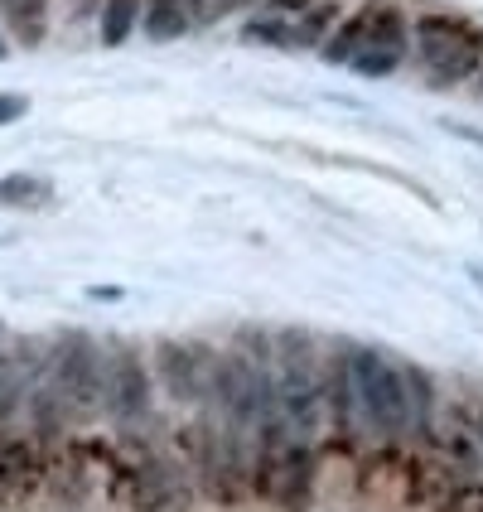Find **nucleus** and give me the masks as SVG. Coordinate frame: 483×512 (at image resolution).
I'll return each mask as SVG.
<instances>
[{"mask_svg": "<svg viewBox=\"0 0 483 512\" xmlns=\"http://www.w3.org/2000/svg\"><path fill=\"white\" fill-rule=\"evenodd\" d=\"M271 372H276V401L281 421L295 440L324 435V358L314 353V339L300 329H285L271 339Z\"/></svg>", "mask_w": 483, "mask_h": 512, "instance_id": "f257e3e1", "label": "nucleus"}, {"mask_svg": "<svg viewBox=\"0 0 483 512\" xmlns=\"http://www.w3.org/2000/svg\"><path fill=\"white\" fill-rule=\"evenodd\" d=\"M44 382L63 401L68 421L102 416L107 411V353H102V343L83 334V329L58 334L44 348Z\"/></svg>", "mask_w": 483, "mask_h": 512, "instance_id": "f03ea898", "label": "nucleus"}, {"mask_svg": "<svg viewBox=\"0 0 483 512\" xmlns=\"http://www.w3.org/2000/svg\"><path fill=\"white\" fill-rule=\"evenodd\" d=\"M411 49L421 63V78L435 92H450L479 78L483 68V29L445 15V10H430L421 20H411Z\"/></svg>", "mask_w": 483, "mask_h": 512, "instance_id": "7ed1b4c3", "label": "nucleus"}, {"mask_svg": "<svg viewBox=\"0 0 483 512\" xmlns=\"http://www.w3.org/2000/svg\"><path fill=\"white\" fill-rule=\"evenodd\" d=\"M194 493V474L170 455V450H136L116 459L107 474V498L126 512H184Z\"/></svg>", "mask_w": 483, "mask_h": 512, "instance_id": "20e7f679", "label": "nucleus"}, {"mask_svg": "<svg viewBox=\"0 0 483 512\" xmlns=\"http://www.w3.org/2000/svg\"><path fill=\"white\" fill-rule=\"evenodd\" d=\"M348 372H353V392H358L363 426L377 440H401L406 435V382H401V363L387 358L382 348L348 343Z\"/></svg>", "mask_w": 483, "mask_h": 512, "instance_id": "39448f33", "label": "nucleus"}, {"mask_svg": "<svg viewBox=\"0 0 483 512\" xmlns=\"http://www.w3.org/2000/svg\"><path fill=\"white\" fill-rule=\"evenodd\" d=\"M314 484H319V450L310 440H285L271 459L252 464V498L271 503L281 512H305L314 503Z\"/></svg>", "mask_w": 483, "mask_h": 512, "instance_id": "423d86ee", "label": "nucleus"}, {"mask_svg": "<svg viewBox=\"0 0 483 512\" xmlns=\"http://www.w3.org/2000/svg\"><path fill=\"white\" fill-rule=\"evenodd\" d=\"M150 401H155V372L136 343H116L107 353V416L116 430L141 435L150 426Z\"/></svg>", "mask_w": 483, "mask_h": 512, "instance_id": "0eeeda50", "label": "nucleus"}, {"mask_svg": "<svg viewBox=\"0 0 483 512\" xmlns=\"http://www.w3.org/2000/svg\"><path fill=\"white\" fill-rule=\"evenodd\" d=\"M155 382L165 387L174 406H194L199 416L208 397V343H155Z\"/></svg>", "mask_w": 483, "mask_h": 512, "instance_id": "6e6552de", "label": "nucleus"}, {"mask_svg": "<svg viewBox=\"0 0 483 512\" xmlns=\"http://www.w3.org/2000/svg\"><path fill=\"white\" fill-rule=\"evenodd\" d=\"M406 54H411V20L401 15L392 0H382V10H377V20H372L368 39H363V49L353 54L348 68H358L363 78H387V73L401 68Z\"/></svg>", "mask_w": 483, "mask_h": 512, "instance_id": "1a4fd4ad", "label": "nucleus"}, {"mask_svg": "<svg viewBox=\"0 0 483 512\" xmlns=\"http://www.w3.org/2000/svg\"><path fill=\"white\" fill-rule=\"evenodd\" d=\"M44 464L49 450L29 445V440H0V508L25 503L29 493L44 488Z\"/></svg>", "mask_w": 483, "mask_h": 512, "instance_id": "9d476101", "label": "nucleus"}, {"mask_svg": "<svg viewBox=\"0 0 483 512\" xmlns=\"http://www.w3.org/2000/svg\"><path fill=\"white\" fill-rule=\"evenodd\" d=\"M324 426L334 435H353L363 426L358 416V392H353V372H348V348L324 353Z\"/></svg>", "mask_w": 483, "mask_h": 512, "instance_id": "9b49d317", "label": "nucleus"}, {"mask_svg": "<svg viewBox=\"0 0 483 512\" xmlns=\"http://www.w3.org/2000/svg\"><path fill=\"white\" fill-rule=\"evenodd\" d=\"M401 382H406V435L416 440H435L440 430V397H435V382H430L426 368L416 363H401Z\"/></svg>", "mask_w": 483, "mask_h": 512, "instance_id": "f8f14e48", "label": "nucleus"}, {"mask_svg": "<svg viewBox=\"0 0 483 512\" xmlns=\"http://www.w3.org/2000/svg\"><path fill=\"white\" fill-rule=\"evenodd\" d=\"M310 5H314V0H266L242 34H247L252 44H281V49H285V39H290L295 20H300Z\"/></svg>", "mask_w": 483, "mask_h": 512, "instance_id": "ddd939ff", "label": "nucleus"}, {"mask_svg": "<svg viewBox=\"0 0 483 512\" xmlns=\"http://www.w3.org/2000/svg\"><path fill=\"white\" fill-rule=\"evenodd\" d=\"M377 10H382V0H368L363 10H353V15H343L339 29L319 44V54L329 58V63H353V54L363 49V39H368L372 20H377Z\"/></svg>", "mask_w": 483, "mask_h": 512, "instance_id": "4468645a", "label": "nucleus"}, {"mask_svg": "<svg viewBox=\"0 0 483 512\" xmlns=\"http://www.w3.org/2000/svg\"><path fill=\"white\" fill-rule=\"evenodd\" d=\"M141 29L155 44H170L179 34H189L194 29V0H145Z\"/></svg>", "mask_w": 483, "mask_h": 512, "instance_id": "2eb2a0df", "label": "nucleus"}, {"mask_svg": "<svg viewBox=\"0 0 483 512\" xmlns=\"http://www.w3.org/2000/svg\"><path fill=\"white\" fill-rule=\"evenodd\" d=\"M343 20V5L339 0H314L310 10L295 20V29H290V39H285V49H319L334 29H339Z\"/></svg>", "mask_w": 483, "mask_h": 512, "instance_id": "dca6fc26", "label": "nucleus"}, {"mask_svg": "<svg viewBox=\"0 0 483 512\" xmlns=\"http://www.w3.org/2000/svg\"><path fill=\"white\" fill-rule=\"evenodd\" d=\"M0 15L25 49H34L44 39V0H0Z\"/></svg>", "mask_w": 483, "mask_h": 512, "instance_id": "f3484780", "label": "nucleus"}, {"mask_svg": "<svg viewBox=\"0 0 483 512\" xmlns=\"http://www.w3.org/2000/svg\"><path fill=\"white\" fill-rule=\"evenodd\" d=\"M145 0H102V44H126L141 25Z\"/></svg>", "mask_w": 483, "mask_h": 512, "instance_id": "a211bd4d", "label": "nucleus"}, {"mask_svg": "<svg viewBox=\"0 0 483 512\" xmlns=\"http://www.w3.org/2000/svg\"><path fill=\"white\" fill-rule=\"evenodd\" d=\"M44 194H49V184H44V179H34V174H10V179H0V203H10V208L39 203Z\"/></svg>", "mask_w": 483, "mask_h": 512, "instance_id": "6ab92c4d", "label": "nucleus"}, {"mask_svg": "<svg viewBox=\"0 0 483 512\" xmlns=\"http://www.w3.org/2000/svg\"><path fill=\"white\" fill-rule=\"evenodd\" d=\"M29 112V102L20 97V92H5L0 97V126H10V121H20V116Z\"/></svg>", "mask_w": 483, "mask_h": 512, "instance_id": "aec40b11", "label": "nucleus"}, {"mask_svg": "<svg viewBox=\"0 0 483 512\" xmlns=\"http://www.w3.org/2000/svg\"><path fill=\"white\" fill-rule=\"evenodd\" d=\"M87 295H92V300H102V305H112V300H121V290H116V285H92Z\"/></svg>", "mask_w": 483, "mask_h": 512, "instance_id": "412c9836", "label": "nucleus"}, {"mask_svg": "<svg viewBox=\"0 0 483 512\" xmlns=\"http://www.w3.org/2000/svg\"><path fill=\"white\" fill-rule=\"evenodd\" d=\"M5 54H10V39H5V34H0V63H5Z\"/></svg>", "mask_w": 483, "mask_h": 512, "instance_id": "4be33fe9", "label": "nucleus"}, {"mask_svg": "<svg viewBox=\"0 0 483 512\" xmlns=\"http://www.w3.org/2000/svg\"><path fill=\"white\" fill-rule=\"evenodd\" d=\"M242 5H252V0H232V10H242Z\"/></svg>", "mask_w": 483, "mask_h": 512, "instance_id": "5701e85b", "label": "nucleus"}, {"mask_svg": "<svg viewBox=\"0 0 483 512\" xmlns=\"http://www.w3.org/2000/svg\"><path fill=\"white\" fill-rule=\"evenodd\" d=\"M474 87H479V92H483V68H479V78H474Z\"/></svg>", "mask_w": 483, "mask_h": 512, "instance_id": "b1692460", "label": "nucleus"}, {"mask_svg": "<svg viewBox=\"0 0 483 512\" xmlns=\"http://www.w3.org/2000/svg\"><path fill=\"white\" fill-rule=\"evenodd\" d=\"M0 334H5V329H0Z\"/></svg>", "mask_w": 483, "mask_h": 512, "instance_id": "393cba45", "label": "nucleus"}]
</instances>
